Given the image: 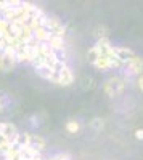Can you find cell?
Wrapping results in <instances>:
<instances>
[{
	"mask_svg": "<svg viewBox=\"0 0 143 160\" xmlns=\"http://www.w3.org/2000/svg\"><path fill=\"white\" fill-rule=\"evenodd\" d=\"M18 62L16 59V48L7 47L2 53H0V71L2 72H10L15 64Z\"/></svg>",
	"mask_w": 143,
	"mask_h": 160,
	"instance_id": "6da1fadb",
	"label": "cell"
},
{
	"mask_svg": "<svg viewBox=\"0 0 143 160\" xmlns=\"http://www.w3.org/2000/svg\"><path fill=\"white\" fill-rule=\"evenodd\" d=\"M124 88H125V82H124V78H121V77H111V78L106 80V83H105V93L109 98L119 96L121 93L124 91Z\"/></svg>",
	"mask_w": 143,
	"mask_h": 160,
	"instance_id": "7a4b0ae2",
	"label": "cell"
},
{
	"mask_svg": "<svg viewBox=\"0 0 143 160\" xmlns=\"http://www.w3.org/2000/svg\"><path fill=\"white\" fill-rule=\"evenodd\" d=\"M124 69H125V75L127 77H138L143 74V58L135 55L127 64H124Z\"/></svg>",
	"mask_w": 143,
	"mask_h": 160,
	"instance_id": "3957f363",
	"label": "cell"
},
{
	"mask_svg": "<svg viewBox=\"0 0 143 160\" xmlns=\"http://www.w3.org/2000/svg\"><path fill=\"white\" fill-rule=\"evenodd\" d=\"M72 82H74V74H72V71L68 68V66L64 69H61L60 72H56L55 74V78H53V83L61 85V87H69Z\"/></svg>",
	"mask_w": 143,
	"mask_h": 160,
	"instance_id": "277c9868",
	"label": "cell"
},
{
	"mask_svg": "<svg viewBox=\"0 0 143 160\" xmlns=\"http://www.w3.org/2000/svg\"><path fill=\"white\" fill-rule=\"evenodd\" d=\"M45 28L50 29V32L53 35H60V37H64L66 34V29H64V26L61 24V21L55 16H47L45 18V22H44Z\"/></svg>",
	"mask_w": 143,
	"mask_h": 160,
	"instance_id": "5b68a950",
	"label": "cell"
},
{
	"mask_svg": "<svg viewBox=\"0 0 143 160\" xmlns=\"http://www.w3.org/2000/svg\"><path fill=\"white\" fill-rule=\"evenodd\" d=\"M95 47L98 48V51L101 53V55H106V56H113L114 55V45L111 43V40L108 37H103V38H98Z\"/></svg>",
	"mask_w": 143,
	"mask_h": 160,
	"instance_id": "8992f818",
	"label": "cell"
},
{
	"mask_svg": "<svg viewBox=\"0 0 143 160\" xmlns=\"http://www.w3.org/2000/svg\"><path fill=\"white\" fill-rule=\"evenodd\" d=\"M0 133H3V135L11 141V142H15L16 138H18V128L13 125V123H0Z\"/></svg>",
	"mask_w": 143,
	"mask_h": 160,
	"instance_id": "52a82bcc",
	"label": "cell"
},
{
	"mask_svg": "<svg viewBox=\"0 0 143 160\" xmlns=\"http://www.w3.org/2000/svg\"><path fill=\"white\" fill-rule=\"evenodd\" d=\"M114 55H116V58H119L124 64H127L129 61H130V59L135 56V53H134L130 48H125V47H116V48H114Z\"/></svg>",
	"mask_w": 143,
	"mask_h": 160,
	"instance_id": "ba28073f",
	"label": "cell"
},
{
	"mask_svg": "<svg viewBox=\"0 0 143 160\" xmlns=\"http://www.w3.org/2000/svg\"><path fill=\"white\" fill-rule=\"evenodd\" d=\"M35 72H37V75H40L45 80H50V82H53L55 74H56L55 69L48 64H42V66H39V68H35Z\"/></svg>",
	"mask_w": 143,
	"mask_h": 160,
	"instance_id": "9c48e42d",
	"label": "cell"
},
{
	"mask_svg": "<svg viewBox=\"0 0 143 160\" xmlns=\"http://www.w3.org/2000/svg\"><path fill=\"white\" fill-rule=\"evenodd\" d=\"M16 59L18 62H31V51L28 43H21L16 48Z\"/></svg>",
	"mask_w": 143,
	"mask_h": 160,
	"instance_id": "30bf717a",
	"label": "cell"
},
{
	"mask_svg": "<svg viewBox=\"0 0 143 160\" xmlns=\"http://www.w3.org/2000/svg\"><path fill=\"white\" fill-rule=\"evenodd\" d=\"M16 37L19 38V42H21V43H29L31 40L34 38V31H32V29L29 28L28 24H26L24 28H21V29L18 31Z\"/></svg>",
	"mask_w": 143,
	"mask_h": 160,
	"instance_id": "8fae6325",
	"label": "cell"
},
{
	"mask_svg": "<svg viewBox=\"0 0 143 160\" xmlns=\"http://www.w3.org/2000/svg\"><path fill=\"white\" fill-rule=\"evenodd\" d=\"M95 68L98 71H109L113 69V62H111V56H106V55H100V58L95 61Z\"/></svg>",
	"mask_w": 143,
	"mask_h": 160,
	"instance_id": "7c38bea8",
	"label": "cell"
},
{
	"mask_svg": "<svg viewBox=\"0 0 143 160\" xmlns=\"http://www.w3.org/2000/svg\"><path fill=\"white\" fill-rule=\"evenodd\" d=\"M51 35H53V34H51L50 29L45 28V26H39V28L34 31V37L39 40V42H48Z\"/></svg>",
	"mask_w": 143,
	"mask_h": 160,
	"instance_id": "4fadbf2b",
	"label": "cell"
},
{
	"mask_svg": "<svg viewBox=\"0 0 143 160\" xmlns=\"http://www.w3.org/2000/svg\"><path fill=\"white\" fill-rule=\"evenodd\" d=\"M29 146H32V148L39 149L40 152H42L44 149H47V142H45V139H44V138H40V136H37V135H31Z\"/></svg>",
	"mask_w": 143,
	"mask_h": 160,
	"instance_id": "5bb4252c",
	"label": "cell"
},
{
	"mask_svg": "<svg viewBox=\"0 0 143 160\" xmlns=\"http://www.w3.org/2000/svg\"><path fill=\"white\" fill-rule=\"evenodd\" d=\"M48 43L51 45V48L56 50V51H63L64 50V40L60 35H51L50 40H48Z\"/></svg>",
	"mask_w": 143,
	"mask_h": 160,
	"instance_id": "9a60e30c",
	"label": "cell"
},
{
	"mask_svg": "<svg viewBox=\"0 0 143 160\" xmlns=\"http://www.w3.org/2000/svg\"><path fill=\"white\" fill-rule=\"evenodd\" d=\"M29 141H31V133H19L15 144H18L19 148H26V146H29Z\"/></svg>",
	"mask_w": 143,
	"mask_h": 160,
	"instance_id": "2e32d148",
	"label": "cell"
},
{
	"mask_svg": "<svg viewBox=\"0 0 143 160\" xmlns=\"http://www.w3.org/2000/svg\"><path fill=\"white\" fill-rule=\"evenodd\" d=\"M100 55H101V53L98 51V48L93 45L92 48H90L88 51H87V59H88V62L90 64H95V61L100 58Z\"/></svg>",
	"mask_w": 143,
	"mask_h": 160,
	"instance_id": "e0dca14e",
	"label": "cell"
},
{
	"mask_svg": "<svg viewBox=\"0 0 143 160\" xmlns=\"http://www.w3.org/2000/svg\"><path fill=\"white\" fill-rule=\"evenodd\" d=\"M79 130H81V123L77 122V120H68V122H66V131H68V133H72V135H76Z\"/></svg>",
	"mask_w": 143,
	"mask_h": 160,
	"instance_id": "ac0fdd59",
	"label": "cell"
},
{
	"mask_svg": "<svg viewBox=\"0 0 143 160\" xmlns=\"http://www.w3.org/2000/svg\"><path fill=\"white\" fill-rule=\"evenodd\" d=\"M95 35H97V38L106 37L108 35V28H106V26H97V28H95Z\"/></svg>",
	"mask_w": 143,
	"mask_h": 160,
	"instance_id": "d6986e66",
	"label": "cell"
},
{
	"mask_svg": "<svg viewBox=\"0 0 143 160\" xmlns=\"http://www.w3.org/2000/svg\"><path fill=\"white\" fill-rule=\"evenodd\" d=\"M92 127H93L97 131H101V128H103V120L98 118V117L93 118V120H92Z\"/></svg>",
	"mask_w": 143,
	"mask_h": 160,
	"instance_id": "ffe728a7",
	"label": "cell"
},
{
	"mask_svg": "<svg viewBox=\"0 0 143 160\" xmlns=\"http://www.w3.org/2000/svg\"><path fill=\"white\" fill-rule=\"evenodd\" d=\"M51 160H72V158H71L69 154H58V155H55Z\"/></svg>",
	"mask_w": 143,
	"mask_h": 160,
	"instance_id": "44dd1931",
	"label": "cell"
},
{
	"mask_svg": "<svg viewBox=\"0 0 143 160\" xmlns=\"http://www.w3.org/2000/svg\"><path fill=\"white\" fill-rule=\"evenodd\" d=\"M135 138L138 141H143V128H137L135 130Z\"/></svg>",
	"mask_w": 143,
	"mask_h": 160,
	"instance_id": "7402d4cb",
	"label": "cell"
},
{
	"mask_svg": "<svg viewBox=\"0 0 143 160\" xmlns=\"http://www.w3.org/2000/svg\"><path fill=\"white\" fill-rule=\"evenodd\" d=\"M137 87H138V90L143 93V74L138 75V78H137Z\"/></svg>",
	"mask_w": 143,
	"mask_h": 160,
	"instance_id": "603a6c76",
	"label": "cell"
},
{
	"mask_svg": "<svg viewBox=\"0 0 143 160\" xmlns=\"http://www.w3.org/2000/svg\"><path fill=\"white\" fill-rule=\"evenodd\" d=\"M2 108H3V106H2V99H0V111H2Z\"/></svg>",
	"mask_w": 143,
	"mask_h": 160,
	"instance_id": "cb8c5ba5",
	"label": "cell"
},
{
	"mask_svg": "<svg viewBox=\"0 0 143 160\" xmlns=\"http://www.w3.org/2000/svg\"><path fill=\"white\" fill-rule=\"evenodd\" d=\"M5 160H7V158H5Z\"/></svg>",
	"mask_w": 143,
	"mask_h": 160,
	"instance_id": "d4e9b609",
	"label": "cell"
}]
</instances>
